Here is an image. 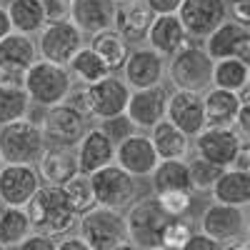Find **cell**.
<instances>
[{
    "mask_svg": "<svg viewBox=\"0 0 250 250\" xmlns=\"http://www.w3.org/2000/svg\"><path fill=\"white\" fill-rule=\"evenodd\" d=\"M30 228L35 235L45 238H65L73 228L78 225V213L65 195V190L58 185H40V190L33 195V200L25 208Z\"/></svg>",
    "mask_w": 250,
    "mask_h": 250,
    "instance_id": "obj_1",
    "label": "cell"
},
{
    "mask_svg": "<svg viewBox=\"0 0 250 250\" xmlns=\"http://www.w3.org/2000/svg\"><path fill=\"white\" fill-rule=\"evenodd\" d=\"M213 65L215 60L208 55L203 43H188L173 58H168L165 75L173 83V90H188L203 95L213 88Z\"/></svg>",
    "mask_w": 250,
    "mask_h": 250,
    "instance_id": "obj_2",
    "label": "cell"
},
{
    "mask_svg": "<svg viewBox=\"0 0 250 250\" xmlns=\"http://www.w3.org/2000/svg\"><path fill=\"white\" fill-rule=\"evenodd\" d=\"M23 88L35 108L48 110L68 100L70 90L75 88V80L68 65H55V62H48V60H38L28 70Z\"/></svg>",
    "mask_w": 250,
    "mask_h": 250,
    "instance_id": "obj_3",
    "label": "cell"
},
{
    "mask_svg": "<svg viewBox=\"0 0 250 250\" xmlns=\"http://www.w3.org/2000/svg\"><path fill=\"white\" fill-rule=\"evenodd\" d=\"M125 215V230H128V243L138 250H158L163 248V230L168 225V215L163 213L155 195L138 198Z\"/></svg>",
    "mask_w": 250,
    "mask_h": 250,
    "instance_id": "obj_4",
    "label": "cell"
},
{
    "mask_svg": "<svg viewBox=\"0 0 250 250\" xmlns=\"http://www.w3.org/2000/svg\"><path fill=\"white\" fill-rule=\"evenodd\" d=\"M45 138L40 125L18 120L0 128V160L3 165H35L45 153Z\"/></svg>",
    "mask_w": 250,
    "mask_h": 250,
    "instance_id": "obj_5",
    "label": "cell"
},
{
    "mask_svg": "<svg viewBox=\"0 0 250 250\" xmlns=\"http://www.w3.org/2000/svg\"><path fill=\"white\" fill-rule=\"evenodd\" d=\"M78 235L93 250H115L118 245L128 243L125 230V215L118 210L95 205L93 210L78 218Z\"/></svg>",
    "mask_w": 250,
    "mask_h": 250,
    "instance_id": "obj_6",
    "label": "cell"
},
{
    "mask_svg": "<svg viewBox=\"0 0 250 250\" xmlns=\"http://www.w3.org/2000/svg\"><path fill=\"white\" fill-rule=\"evenodd\" d=\"M90 183H93V193H95V205L108 208V210H118V213L128 210L140 193V183L115 163L93 173Z\"/></svg>",
    "mask_w": 250,
    "mask_h": 250,
    "instance_id": "obj_7",
    "label": "cell"
},
{
    "mask_svg": "<svg viewBox=\"0 0 250 250\" xmlns=\"http://www.w3.org/2000/svg\"><path fill=\"white\" fill-rule=\"evenodd\" d=\"M40 130H43L45 145L48 148H70L83 140L88 133V118H83L75 108L68 103H60L55 108L43 110V120H40Z\"/></svg>",
    "mask_w": 250,
    "mask_h": 250,
    "instance_id": "obj_8",
    "label": "cell"
},
{
    "mask_svg": "<svg viewBox=\"0 0 250 250\" xmlns=\"http://www.w3.org/2000/svg\"><path fill=\"white\" fill-rule=\"evenodd\" d=\"M38 62V43L30 35L13 33L0 43V85L23 88L28 70Z\"/></svg>",
    "mask_w": 250,
    "mask_h": 250,
    "instance_id": "obj_9",
    "label": "cell"
},
{
    "mask_svg": "<svg viewBox=\"0 0 250 250\" xmlns=\"http://www.w3.org/2000/svg\"><path fill=\"white\" fill-rule=\"evenodd\" d=\"M178 18H180L188 38L205 43L225 20H230V15H228V0H183Z\"/></svg>",
    "mask_w": 250,
    "mask_h": 250,
    "instance_id": "obj_10",
    "label": "cell"
},
{
    "mask_svg": "<svg viewBox=\"0 0 250 250\" xmlns=\"http://www.w3.org/2000/svg\"><path fill=\"white\" fill-rule=\"evenodd\" d=\"M38 55L40 60L55 62V65H68V62L78 55V50L85 45L83 33L65 20V23H48L38 33Z\"/></svg>",
    "mask_w": 250,
    "mask_h": 250,
    "instance_id": "obj_11",
    "label": "cell"
},
{
    "mask_svg": "<svg viewBox=\"0 0 250 250\" xmlns=\"http://www.w3.org/2000/svg\"><path fill=\"white\" fill-rule=\"evenodd\" d=\"M198 230L205 233L208 238H213L220 245H230L235 240L245 238L248 230V215L243 208H233V205H220V203H210L203 210Z\"/></svg>",
    "mask_w": 250,
    "mask_h": 250,
    "instance_id": "obj_12",
    "label": "cell"
},
{
    "mask_svg": "<svg viewBox=\"0 0 250 250\" xmlns=\"http://www.w3.org/2000/svg\"><path fill=\"white\" fill-rule=\"evenodd\" d=\"M240 148H243V140L233 128H205L198 138H193L195 155L213 163L220 170L233 168Z\"/></svg>",
    "mask_w": 250,
    "mask_h": 250,
    "instance_id": "obj_13",
    "label": "cell"
},
{
    "mask_svg": "<svg viewBox=\"0 0 250 250\" xmlns=\"http://www.w3.org/2000/svg\"><path fill=\"white\" fill-rule=\"evenodd\" d=\"M88 90V105H90V120H108L125 115L130 100V88L125 85V80L118 75H110L105 80L95 83V85H85Z\"/></svg>",
    "mask_w": 250,
    "mask_h": 250,
    "instance_id": "obj_14",
    "label": "cell"
},
{
    "mask_svg": "<svg viewBox=\"0 0 250 250\" xmlns=\"http://www.w3.org/2000/svg\"><path fill=\"white\" fill-rule=\"evenodd\" d=\"M40 185H43V178L35 165H3L0 168V203L10 208H28Z\"/></svg>",
    "mask_w": 250,
    "mask_h": 250,
    "instance_id": "obj_15",
    "label": "cell"
},
{
    "mask_svg": "<svg viewBox=\"0 0 250 250\" xmlns=\"http://www.w3.org/2000/svg\"><path fill=\"white\" fill-rule=\"evenodd\" d=\"M165 68H168V60L163 55H158L148 45H140V48L130 50L128 62L123 68V80L130 90L158 88V85H163Z\"/></svg>",
    "mask_w": 250,
    "mask_h": 250,
    "instance_id": "obj_16",
    "label": "cell"
},
{
    "mask_svg": "<svg viewBox=\"0 0 250 250\" xmlns=\"http://www.w3.org/2000/svg\"><path fill=\"white\" fill-rule=\"evenodd\" d=\"M165 120L173 123L180 133L188 138H198L205 128V105H203V95L198 93H188V90H173L168 95V113Z\"/></svg>",
    "mask_w": 250,
    "mask_h": 250,
    "instance_id": "obj_17",
    "label": "cell"
},
{
    "mask_svg": "<svg viewBox=\"0 0 250 250\" xmlns=\"http://www.w3.org/2000/svg\"><path fill=\"white\" fill-rule=\"evenodd\" d=\"M168 90L163 85L148 88V90H133L128 100V110L125 115L130 118V123L143 133V130H153L155 125H160L168 113Z\"/></svg>",
    "mask_w": 250,
    "mask_h": 250,
    "instance_id": "obj_18",
    "label": "cell"
},
{
    "mask_svg": "<svg viewBox=\"0 0 250 250\" xmlns=\"http://www.w3.org/2000/svg\"><path fill=\"white\" fill-rule=\"evenodd\" d=\"M158 153L153 148V143H150V135H145V133H135L130 135L128 140H123L118 145V150H115V165H120V168L125 173H130L135 180L138 178H150L153 170L158 168Z\"/></svg>",
    "mask_w": 250,
    "mask_h": 250,
    "instance_id": "obj_19",
    "label": "cell"
},
{
    "mask_svg": "<svg viewBox=\"0 0 250 250\" xmlns=\"http://www.w3.org/2000/svg\"><path fill=\"white\" fill-rule=\"evenodd\" d=\"M203 45L213 60L235 58L250 68V30L235 23V20H225Z\"/></svg>",
    "mask_w": 250,
    "mask_h": 250,
    "instance_id": "obj_20",
    "label": "cell"
},
{
    "mask_svg": "<svg viewBox=\"0 0 250 250\" xmlns=\"http://www.w3.org/2000/svg\"><path fill=\"white\" fill-rule=\"evenodd\" d=\"M115 150H118V145L100 128H88V133L83 135V140L75 145V158H78L80 173L93 175L103 168H108V165H113L115 163Z\"/></svg>",
    "mask_w": 250,
    "mask_h": 250,
    "instance_id": "obj_21",
    "label": "cell"
},
{
    "mask_svg": "<svg viewBox=\"0 0 250 250\" xmlns=\"http://www.w3.org/2000/svg\"><path fill=\"white\" fill-rule=\"evenodd\" d=\"M153 10L148 8L145 0H128V3L115 5V18H113V30L123 35L128 43H140L148 38V30L153 25Z\"/></svg>",
    "mask_w": 250,
    "mask_h": 250,
    "instance_id": "obj_22",
    "label": "cell"
},
{
    "mask_svg": "<svg viewBox=\"0 0 250 250\" xmlns=\"http://www.w3.org/2000/svg\"><path fill=\"white\" fill-rule=\"evenodd\" d=\"M115 0H70V23L83 35H95L113 28Z\"/></svg>",
    "mask_w": 250,
    "mask_h": 250,
    "instance_id": "obj_23",
    "label": "cell"
},
{
    "mask_svg": "<svg viewBox=\"0 0 250 250\" xmlns=\"http://www.w3.org/2000/svg\"><path fill=\"white\" fill-rule=\"evenodd\" d=\"M145 43H148L150 50H155L158 55H163L165 60H168L180 48H185L188 43H190V38H188L178 15H155Z\"/></svg>",
    "mask_w": 250,
    "mask_h": 250,
    "instance_id": "obj_24",
    "label": "cell"
},
{
    "mask_svg": "<svg viewBox=\"0 0 250 250\" xmlns=\"http://www.w3.org/2000/svg\"><path fill=\"white\" fill-rule=\"evenodd\" d=\"M38 173L45 180V185L65 188V183H70L80 173L75 150H70V148H45L43 158L38 160Z\"/></svg>",
    "mask_w": 250,
    "mask_h": 250,
    "instance_id": "obj_25",
    "label": "cell"
},
{
    "mask_svg": "<svg viewBox=\"0 0 250 250\" xmlns=\"http://www.w3.org/2000/svg\"><path fill=\"white\" fill-rule=\"evenodd\" d=\"M203 105H205V123L208 128H233L238 113L243 108L238 93H228L220 88H210L203 93Z\"/></svg>",
    "mask_w": 250,
    "mask_h": 250,
    "instance_id": "obj_26",
    "label": "cell"
},
{
    "mask_svg": "<svg viewBox=\"0 0 250 250\" xmlns=\"http://www.w3.org/2000/svg\"><path fill=\"white\" fill-rule=\"evenodd\" d=\"M150 143L158 153V160H188L193 150V140L168 120H163L150 130Z\"/></svg>",
    "mask_w": 250,
    "mask_h": 250,
    "instance_id": "obj_27",
    "label": "cell"
},
{
    "mask_svg": "<svg viewBox=\"0 0 250 250\" xmlns=\"http://www.w3.org/2000/svg\"><path fill=\"white\" fill-rule=\"evenodd\" d=\"M213 203L220 205H233V208H245L250 205V173H240L228 168L220 173L218 183L213 185Z\"/></svg>",
    "mask_w": 250,
    "mask_h": 250,
    "instance_id": "obj_28",
    "label": "cell"
},
{
    "mask_svg": "<svg viewBox=\"0 0 250 250\" xmlns=\"http://www.w3.org/2000/svg\"><path fill=\"white\" fill-rule=\"evenodd\" d=\"M88 48L110 68V73L123 70L125 62H128V55H130V43H128V40H125L123 35H118L113 28L90 35Z\"/></svg>",
    "mask_w": 250,
    "mask_h": 250,
    "instance_id": "obj_29",
    "label": "cell"
},
{
    "mask_svg": "<svg viewBox=\"0 0 250 250\" xmlns=\"http://www.w3.org/2000/svg\"><path fill=\"white\" fill-rule=\"evenodd\" d=\"M5 10L10 15L13 33L33 38V35H38L48 25L45 10H43V0H10Z\"/></svg>",
    "mask_w": 250,
    "mask_h": 250,
    "instance_id": "obj_30",
    "label": "cell"
},
{
    "mask_svg": "<svg viewBox=\"0 0 250 250\" xmlns=\"http://www.w3.org/2000/svg\"><path fill=\"white\" fill-rule=\"evenodd\" d=\"M153 193H168V190H188L193 193L190 185V170H188V160H160L158 168L150 175Z\"/></svg>",
    "mask_w": 250,
    "mask_h": 250,
    "instance_id": "obj_31",
    "label": "cell"
},
{
    "mask_svg": "<svg viewBox=\"0 0 250 250\" xmlns=\"http://www.w3.org/2000/svg\"><path fill=\"white\" fill-rule=\"evenodd\" d=\"M33 235L25 208H10L0 203V245L15 250L25 238Z\"/></svg>",
    "mask_w": 250,
    "mask_h": 250,
    "instance_id": "obj_32",
    "label": "cell"
},
{
    "mask_svg": "<svg viewBox=\"0 0 250 250\" xmlns=\"http://www.w3.org/2000/svg\"><path fill=\"white\" fill-rule=\"evenodd\" d=\"M68 70L73 75V80H78V85H95V83L110 78V68L103 62L88 45H83L78 50V55L68 62Z\"/></svg>",
    "mask_w": 250,
    "mask_h": 250,
    "instance_id": "obj_33",
    "label": "cell"
},
{
    "mask_svg": "<svg viewBox=\"0 0 250 250\" xmlns=\"http://www.w3.org/2000/svg\"><path fill=\"white\" fill-rule=\"evenodd\" d=\"M248 80H250V68L245 65V62H240L235 58L215 60V65H213V88L240 95L248 88Z\"/></svg>",
    "mask_w": 250,
    "mask_h": 250,
    "instance_id": "obj_34",
    "label": "cell"
},
{
    "mask_svg": "<svg viewBox=\"0 0 250 250\" xmlns=\"http://www.w3.org/2000/svg\"><path fill=\"white\" fill-rule=\"evenodd\" d=\"M33 108V103L25 93V88L15 85H0V128L18 120H25Z\"/></svg>",
    "mask_w": 250,
    "mask_h": 250,
    "instance_id": "obj_35",
    "label": "cell"
},
{
    "mask_svg": "<svg viewBox=\"0 0 250 250\" xmlns=\"http://www.w3.org/2000/svg\"><path fill=\"white\" fill-rule=\"evenodd\" d=\"M65 195H68V200H70V205H73V210L78 213V218L80 215H85L88 210H93L95 208V193H93V183H90V175H85V173H78L70 183H65Z\"/></svg>",
    "mask_w": 250,
    "mask_h": 250,
    "instance_id": "obj_36",
    "label": "cell"
},
{
    "mask_svg": "<svg viewBox=\"0 0 250 250\" xmlns=\"http://www.w3.org/2000/svg\"><path fill=\"white\" fill-rule=\"evenodd\" d=\"M188 170H190V185H193V193H210L213 185L220 178V168H215L213 163H208L203 158H193L188 160Z\"/></svg>",
    "mask_w": 250,
    "mask_h": 250,
    "instance_id": "obj_37",
    "label": "cell"
},
{
    "mask_svg": "<svg viewBox=\"0 0 250 250\" xmlns=\"http://www.w3.org/2000/svg\"><path fill=\"white\" fill-rule=\"evenodd\" d=\"M155 200L160 203L163 213L168 218H185L188 210L193 208V193L188 190H168V193H158Z\"/></svg>",
    "mask_w": 250,
    "mask_h": 250,
    "instance_id": "obj_38",
    "label": "cell"
},
{
    "mask_svg": "<svg viewBox=\"0 0 250 250\" xmlns=\"http://www.w3.org/2000/svg\"><path fill=\"white\" fill-rule=\"evenodd\" d=\"M193 233H195V228L185 218H170L168 225H165V230H163V248L180 250L188 240L193 238Z\"/></svg>",
    "mask_w": 250,
    "mask_h": 250,
    "instance_id": "obj_39",
    "label": "cell"
},
{
    "mask_svg": "<svg viewBox=\"0 0 250 250\" xmlns=\"http://www.w3.org/2000/svg\"><path fill=\"white\" fill-rule=\"evenodd\" d=\"M98 128L105 133L115 145H120L123 140H128L130 135H135L138 133V128L130 123V118L128 115H118V118H108V120H100V125Z\"/></svg>",
    "mask_w": 250,
    "mask_h": 250,
    "instance_id": "obj_40",
    "label": "cell"
},
{
    "mask_svg": "<svg viewBox=\"0 0 250 250\" xmlns=\"http://www.w3.org/2000/svg\"><path fill=\"white\" fill-rule=\"evenodd\" d=\"M48 23H65L70 20V0H43Z\"/></svg>",
    "mask_w": 250,
    "mask_h": 250,
    "instance_id": "obj_41",
    "label": "cell"
},
{
    "mask_svg": "<svg viewBox=\"0 0 250 250\" xmlns=\"http://www.w3.org/2000/svg\"><path fill=\"white\" fill-rule=\"evenodd\" d=\"M228 15L250 30V0H228Z\"/></svg>",
    "mask_w": 250,
    "mask_h": 250,
    "instance_id": "obj_42",
    "label": "cell"
},
{
    "mask_svg": "<svg viewBox=\"0 0 250 250\" xmlns=\"http://www.w3.org/2000/svg\"><path fill=\"white\" fill-rule=\"evenodd\" d=\"M180 250H223V245H220V243H215L213 238H208L205 233L195 230V233H193V238L188 240Z\"/></svg>",
    "mask_w": 250,
    "mask_h": 250,
    "instance_id": "obj_43",
    "label": "cell"
},
{
    "mask_svg": "<svg viewBox=\"0 0 250 250\" xmlns=\"http://www.w3.org/2000/svg\"><path fill=\"white\" fill-rule=\"evenodd\" d=\"M153 15H178L183 0H145Z\"/></svg>",
    "mask_w": 250,
    "mask_h": 250,
    "instance_id": "obj_44",
    "label": "cell"
},
{
    "mask_svg": "<svg viewBox=\"0 0 250 250\" xmlns=\"http://www.w3.org/2000/svg\"><path fill=\"white\" fill-rule=\"evenodd\" d=\"M55 243L58 240H53V238H45V235H30V238H25L23 243H20L15 250H55Z\"/></svg>",
    "mask_w": 250,
    "mask_h": 250,
    "instance_id": "obj_45",
    "label": "cell"
},
{
    "mask_svg": "<svg viewBox=\"0 0 250 250\" xmlns=\"http://www.w3.org/2000/svg\"><path fill=\"white\" fill-rule=\"evenodd\" d=\"M233 130L240 135L243 143L250 145V105H243V108H240L238 120H235V125H233Z\"/></svg>",
    "mask_w": 250,
    "mask_h": 250,
    "instance_id": "obj_46",
    "label": "cell"
},
{
    "mask_svg": "<svg viewBox=\"0 0 250 250\" xmlns=\"http://www.w3.org/2000/svg\"><path fill=\"white\" fill-rule=\"evenodd\" d=\"M55 250H93L80 235H65L55 243Z\"/></svg>",
    "mask_w": 250,
    "mask_h": 250,
    "instance_id": "obj_47",
    "label": "cell"
},
{
    "mask_svg": "<svg viewBox=\"0 0 250 250\" xmlns=\"http://www.w3.org/2000/svg\"><path fill=\"white\" fill-rule=\"evenodd\" d=\"M233 170H240V173H250V145H248V143H243L240 153L235 155Z\"/></svg>",
    "mask_w": 250,
    "mask_h": 250,
    "instance_id": "obj_48",
    "label": "cell"
},
{
    "mask_svg": "<svg viewBox=\"0 0 250 250\" xmlns=\"http://www.w3.org/2000/svg\"><path fill=\"white\" fill-rule=\"evenodd\" d=\"M8 35H13V23H10V15H8V10L0 5V43L8 38Z\"/></svg>",
    "mask_w": 250,
    "mask_h": 250,
    "instance_id": "obj_49",
    "label": "cell"
},
{
    "mask_svg": "<svg viewBox=\"0 0 250 250\" xmlns=\"http://www.w3.org/2000/svg\"><path fill=\"white\" fill-rule=\"evenodd\" d=\"M223 250H250V243L243 238V240H235L230 245H223Z\"/></svg>",
    "mask_w": 250,
    "mask_h": 250,
    "instance_id": "obj_50",
    "label": "cell"
},
{
    "mask_svg": "<svg viewBox=\"0 0 250 250\" xmlns=\"http://www.w3.org/2000/svg\"><path fill=\"white\" fill-rule=\"evenodd\" d=\"M115 250H138L135 245H130V243H123V245H118Z\"/></svg>",
    "mask_w": 250,
    "mask_h": 250,
    "instance_id": "obj_51",
    "label": "cell"
},
{
    "mask_svg": "<svg viewBox=\"0 0 250 250\" xmlns=\"http://www.w3.org/2000/svg\"><path fill=\"white\" fill-rule=\"evenodd\" d=\"M245 215H248V223H250V205L245 208Z\"/></svg>",
    "mask_w": 250,
    "mask_h": 250,
    "instance_id": "obj_52",
    "label": "cell"
},
{
    "mask_svg": "<svg viewBox=\"0 0 250 250\" xmlns=\"http://www.w3.org/2000/svg\"><path fill=\"white\" fill-rule=\"evenodd\" d=\"M8 3H10V0H0V5H3V8H8Z\"/></svg>",
    "mask_w": 250,
    "mask_h": 250,
    "instance_id": "obj_53",
    "label": "cell"
},
{
    "mask_svg": "<svg viewBox=\"0 0 250 250\" xmlns=\"http://www.w3.org/2000/svg\"><path fill=\"white\" fill-rule=\"evenodd\" d=\"M158 250H175V248H158Z\"/></svg>",
    "mask_w": 250,
    "mask_h": 250,
    "instance_id": "obj_54",
    "label": "cell"
},
{
    "mask_svg": "<svg viewBox=\"0 0 250 250\" xmlns=\"http://www.w3.org/2000/svg\"><path fill=\"white\" fill-rule=\"evenodd\" d=\"M115 3H128V0H115Z\"/></svg>",
    "mask_w": 250,
    "mask_h": 250,
    "instance_id": "obj_55",
    "label": "cell"
},
{
    "mask_svg": "<svg viewBox=\"0 0 250 250\" xmlns=\"http://www.w3.org/2000/svg\"><path fill=\"white\" fill-rule=\"evenodd\" d=\"M0 250H8V248H3V245H0Z\"/></svg>",
    "mask_w": 250,
    "mask_h": 250,
    "instance_id": "obj_56",
    "label": "cell"
},
{
    "mask_svg": "<svg viewBox=\"0 0 250 250\" xmlns=\"http://www.w3.org/2000/svg\"><path fill=\"white\" fill-rule=\"evenodd\" d=\"M0 168H3V160H0Z\"/></svg>",
    "mask_w": 250,
    "mask_h": 250,
    "instance_id": "obj_57",
    "label": "cell"
},
{
    "mask_svg": "<svg viewBox=\"0 0 250 250\" xmlns=\"http://www.w3.org/2000/svg\"><path fill=\"white\" fill-rule=\"evenodd\" d=\"M248 88H250V80H248Z\"/></svg>",
    "mask_w": 250,
    "mask_h": 250,
    "instance_id": "obj_58",
    "label": "cell"
}]
</instances>
